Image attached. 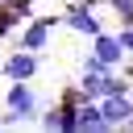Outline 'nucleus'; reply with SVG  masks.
I'll return each mask as SVG.
<instances>
[{
    "label": "nucleus",
    "instance_id": "f257e3e1",
    "mask_svg": "<svg viewBox=\"0 0 133 133\" xmlns=\"http://www.w3.org/2000/svg\"><path fill=\"white\" fill-rule=\"evenodd\" d=\"M4 121H37V91L29 87V79H12L8 96H4Z\"/></svg>",
    "mask_w": 133,
    "mask_h": 133
},
{
    "label": "nucleus",
    "instance_id": "f03ea898",
    "mask_svg": "<svg viewBox=\"0 0 133 133\" xmlns=\"http://www.w3.org/2000/svg\"><path fill=\"white\" fill-rule=\"evenodd\" d=\"M79 100H83V96H79V87H66V91H62V100H58L54 108H46V112H42V125H46V129H58V133H79V129H75Z\"/></svg>",
    "mask_w": 133,
    "mask_h": 133
},
{
    "label": "nucleus",
    "instance_id": "7ed1b4c3",
    "mask_svg": "<svg viewBox=\"0 0 133 133\" xmlns=\"http://www.w3.org/2000/svg\"><path fill=\"white\" fill-rule=\"evenodd\" d=\"M100 112H104L108 129H125L129 116H133V91H108L100 100Z\"/></svg>",
    "mask_w": 133,
    "mask_h": 133
},
{
    "label": "nucleus",
    "instance_id": "20e7f679",
    "mask_svg": "<svg viewBox=\"0 0 133 133\" xmlns=\"http://www.w3.org/2000/svg\"><path fill=\"white\" fill-rule=\"evenodd\" d=\"M62 25L66 29H75V33H83V37H96L104 25H100V17H96V8H87L83 0H75L66 12H62Z\"/></svg>",
    "mask_w": 133,
    "mask_h": 133
},
{
    "label": "nucleus",
    "instance_id": "39448f33",
    "mask_svg": "<svg viewBox=\"0 0 133 133\" xmlns=\"http://www.w3.org/2000/svg\"><path fill=\"white\" fill-rule=\"evenodd\" d=\"M91 54H96L100 62H108L112 71L125 62V46H121V37H116V33H108V29H100V33L91 37Z\"/></svg>",
    "mask_w": 133,
    "mask_h": 133
},
{
    "label": "nucleus",
    "instance_id": "423d86ee",
    "mask_svg": "<svg viewBox=\"0 0 133 133\" xmlns=\"http://www.w3.org/2000/svg\"><path fill=\"white\" fill-rule=\"evenodd\" d=\"M54 25H58V17H37V21H29L25 33H21V50H42V46L50 42Z\"/></svg>",
    "mask_w": 133,
    "mask_h": 133
},
{
    "label": "nucleus",
    "instance_id": "0eeeda50",
    "mask_svg": "<svg viewBox=\"0 0 133 133\" xmlns=\"http://www.w3.org/2000/svg\"><path fill=\"white\" fill-rule=\"evenodd\" d=\"M37 66H42V62H37V50H17V54L0 66V75H8V79H33Z\"/></svg>",
    "mask_w": 133,
    "mask_h": 133
},
{
    "label": "nucleus",
    "instance_id": "6e6552de",
    "mask_svg": "<svg viewBox=\"0 0 133 133\" xmlns=\"http://www.w3.org/2000/svg\"><path fill=\"white\" fill-rule=\"evenodd\" d=\"M75 129H83V133H108V121H104V112H100V100H79Z\"/></svg>",
    "mask_w": 133,
    "mask_h": 133
},
{
    "label": "nucleus",
    "instance_id": "1a4fd4ad",
    "mask_svg": "<svg viewBox=\"0 0 133 133\" xmlns=\"http://www.w3.org/2000/svg\"><path fill=\"white\" fill-rule=\"evenodd\" d=\"M108 75L112 71H104V75L100 71H79V96L83 100H104L108 96Z\"/></svg>",
    "mask_w": 133,
    "mask_h": 133
},
{
    "label": "nucleus",
    "instance_id": "9d476101",
    "mask_svg": "<svg viewBox=\"0 0 133 133\" xmlns=\"http://www.w3.org/2000/svg\"><path fill=\"white\" fill-rule=\"evenodd\" d=\"M108 8L116 12L121 25H133V0H108Z\"/></svg>",
    "mask_w": 133,
    "mask_h": 133
},
{
    "label": "nucleus",
    "instance_id": "9b49d317",
    "mask_svg": "<svg viewBox=\"0 0 133 133\" xmlns=\"http://www.w3.org/2000/svg\"><path fill=\"white\" fill-rule=\"evenodd\" d=\"M79 71H100V75H104V71H112V66H108V62H100L96 54H87V58L79 62Z\"/></svg>",
    "mask_w": 133,
    "mask_h": 133
},
{
    "label": "nucleus",
    "instance_id": "f8f14e48",
    "mask_svg": "<svg viewBox=\"0 0 133 133\" xmlns=\"http://www.w3.org/2000/svg\"><path fill=\"white\" fill-rule=\"evenodd\" d=\"M116 37H121V46H125V58L133 54V25H121L116 29Z\"/></svg>",
    "mask_w": 133,
    "mask_h": 133
},
{
    "label": "nucleus",
    "instance_id": "ddd939ff",
    "mask_svg": "<svg viewBox=\"0 0 133 133\" xmlns=\"http://www.w3.org/2000/svg\"><path fill=\"white\" fill-rule=\"evenodd\" d=\"M83 4H87V8H100V4H104V0H83Z\"/></svg>",
    "mask_w": 133,
    "mask_h": 133
},
{
    "label": "nucleus",
    "instance_id": "4468645a",
    "mask_svg": "<svg viewBox=\"0 0 133 133\" xmlns=\"http://www.w3.org/2000/svg\"><path fill=\"white\" fill-rule=\"evenodd\" d=\"M4 4H17V0H0V8H4Z\"/></svg>",
    "mask_w": 133,
    "mask_h": 133
},
{
    "label": "nucleus",
    "instance_id": "2eb2a0df",
    "mask_svg": "<svg viewBox=\"0 0 133 133\" xmlns=\"http://www.w3.org/2000/svg\"><path fill=\"white\" fill-rule=\"evenodd\" d=\"M125 129H133V116H129V125H125Z\"/></svg>",
    "mask_w": 133,
    "mask_h": 133
},
{
    "label": "nucleus",
    "instance_id": "dca6fc26",
    "mask_svg": "<svg viewBox=\"0 0 133 133\" xmlns=\"http://www.w3.org/2000/svg\"><path fill=\"white\" fill-rule=\"evenodd\" d=\"M0 125H4V116H0Z\"/></svg>",
    "mask_w": 133,
    "mask_h": 133
},
{
    "label": "nucleus",
    "instance_id": "f3484780",
    "mask_svg": "<svg viewBox=\"0 0 133 133\" xmlns=\"http://www.w3.org/2000/svg\"><path fill=\"white\" fill-rule=\"evenodd\" d=\"M0 66H4V62H0Z\"/></svg>",
    "mask_w": 133,
    "mask_h": 133
}]
</instances>
